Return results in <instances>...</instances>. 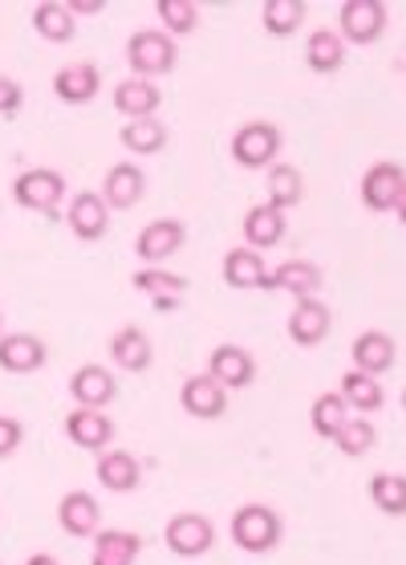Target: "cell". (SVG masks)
<instances>
[{
  "label": "cell",
  "mask_w": 406,
  "mask_h": 565,
  "mask_svg": "<svg viewBox=\"0 0 406 565\" xmlns=\"http://www.w3.org/2000/svg\"><path fill=\"white\" fill-rule=\"evenodd\" d=\"M179 62V45L171 33L163 29H139V33H130L127 41V65L135 77H163L171 74Z\"/></svg>",
  "instance_id": "obj_1"
},
{
  "label": "cell",
  "mask_w": 406,
  "mask_h": 565,
  "mask_svg": "<svg viewBox=\"0 0 406 565\" xmlns=\"http://www.w3.org/2000/svg\"><path fill=\"white\" fill-rule=\"evenodd\" d=\"M280 525L277 509H268V504H241L236 513H232V541L241 545L244 553H268L280 545Z\"/></svg>",
  "instance_id": "obj_2"
},
{
  "label": "cell",
  "mask_w": 406,
  "mask_h": 565,
  "mask_svg": "<svg viewBox=\"0 0 406 565\" xmlns=\"http://www.w3.org/2000/svg\"><path fill=\"white\" fill-rule=\"evenodd\" d=\"M280 147H285L280 127L277 122H265V118H253V122H244V127L232 135V159L248 171L273 168Z\"/></svg>",
  "instance_id": "obj_3"
},
{
  "label": "cell",
  "mask_w": 406,
  "mask_h": 565,
  "mask_svg": "<svg viewBox=\"0 0 406 565\" xmlns=\"http://www.w3.org/2000/svg\"><path fill=\"white\" fill-rule=\"evenodd\" d=\"M391 9L382 0H345L338 9V38L345 45H374L386 33Z\"/></svg>",
  "instance_id": "obj_4"
},
{
  "label": "cell",
  "mask_w": 406,
  "mask_h": 565,
  "mask_svg": "<svg viewBox=\"0 0 406 565\" xmlns=\"http://www.w3.org/2000/svg\"><path fill=\"white\" fill-rule=\"evenodd\" d=\"M13 200H17V207H25V212L50 216V212H57V204L65 200V175L53 168L21 171V175L13 180Z\"/></svg>",
  "instance_id": "obj_5"
},
{
  "label": "cell",
  "mask_w": 406,
  "mask_h": 565,
  "mask_svg": "<svg viewBox=\"0 0 406 565\" xmlns=\"http://www.w3.org/2000/svg\"><path fill=\"white\" fill-rule=\"evenodd\" d=\"M406 188V168L403 163H394V159H378V163H370L366 175H362V204L370 212H394L398 204V195Z\"/></svg>",
  "instance_id": "obj_6"
},
{
  "label": "cell",
  "mask_w": 406,
  "mask_h": 565,
  "mask_svg": "<svg viewBox=\"0 0 406 565\" xmlns=\"http://www.w3.org/2000/svg\"><path fill=\"white\" fill-rule=\"evenodd\" d=\"M167 550L175 557H203V553L216 545V529L203 513H175L163 529Z\"/></svg>",
  "instance_id": "obj_7"
},
{
  "label": "cell",
  "mask_w": 406,
  "mask_h": 565,
  "mask_svg": "<svg viewBox=\"0 0 406 565\" xmlns=\"http://www.w3.org/2000/svg\"><path fill=\"white\" fill-rule=\"evenodd\" d=\"M330 326H333V309L325 306L321 297H301V301L292 306L289 321H285L292 347H301V350L321 347V342L330 338Z\"/></svg>",
  "instance_id": "obj_8"
},
{
  "label": "cell",
  "mask_w": 406,
  "mask_h": 565,
  "mask_svg": "<svg viewBox=\"0 0 406 565\" xmlns=\"http://www.w3.org/2000/svg\"><path fill=\"white\" fill-rule=\"evenodd\" d=\"M179 407H183L191 419L212 424V419H224V415H228V391H224L207 371L191 374L188 383L179 386Z\"/></svg>",
  "instance_id": "obj_9"
},
{
  "label": "cell",
  "mask_w": 406,
  "mask_h": 565,
  "mask_svg": "<svg viewBox=\"0 0 406 565\" xmlns=\"http://www.w3.org/2000/svg\"><path fill=\"white\" fill-rule=\"evenodd\" d=\"M207 374L232 395V391H244V386L256 383V359L244 347H236V342H224V347L212 350Z\"/></svg>",
  "instance_id": "obj_10"
},
{
  "label": "cell",
  "mask_w": 406,
  "mask_h": 565,
  "mask_svg": "<svg viewBox=\"0 0 406 565\" xmlns=\"http://www.w3.org/2000/svg\"><path fill=\"white\" fill-rule=\"evenodd\" d=\"M98 195L106 200V207H118V212H127V207H135L142 195H147V171H142L139 163L122 159V163H115V168H106Z\"/></svg>",
  "instance_id": "obj_11"
},
{
  "label": "cell",
  "mask_w": 406,
  "mask_h": 565,
  "mask_svg": "<svg viewBox=\"0 0 406 565\" xmlns=\"http://www.w3.org/2000/svg\"><path fill=\"white\" fill-rule=\"evenodd\" d=\"M70 395H74L77 407H89V412H106V403H115L118 383L115 371H106L98 362H86L77 366L74 379H70Z\"/></svg>",
  "instance_id": "obj_12"
},
{
  "label": "cell",
  "mask_w": 406,
  "mask_h": 565,
  "mask_svg": "<svg viewBox=\"0 0 406 565\" xmlns=\"http://www.w3.org/2000/svg\"><path fill=\"white\" fill-rule=\"evenodd\" d=\"M65 224H70V232H74L77 241L94 245V241H101V236L110 232V207H106V200H101L98 192H77L74 200H70Z\"/></svg>",
  "instance_id": "obj_13"
},
{
  "label": "cell",
  "mask_w": 406,
  "mask_h": 565,
  "mask_svg": "<svg viewBox=\"0 0 406 565\" xmlns=\"http://www.w3.org/2000/svg\"><path fill=\"white\" fill-rule=\"evenodd\" d=\"M183 241H188V228H183V220H151L147 228L139 232V241H135V253H139V260H147V265H159V260H171L183 248Z\"/></svg>",
  "instance_id": "obj_14"
},
{
  "label": "cell",
  "mask_w": 406,
  "mask_h": 565,
  "mask_svg": "<svg viewBox=\"0 0 406 565\" xmlns=\"http://www.w3.org/2000/svg\"><path fill=\"white\" fill-rule=\"evenodd\" d=\"M65 436L70 444L82 451H101L110 448V439H115V424H110V415L106 412H89V407H74V412L65 415Z\"/></svg>",
  "instance_id": "obj_15"
},
{
  "label": "cell",
  "mask_w": 406,
  "mask_h": 565,
  "mask_svg": "<svg viewBox=\"0 0 406 565\" xmlns=\"http://www.w3.org/2000/svg\"><path fill=\"white\" fill-rule=\"evenodd\" d=\"M101 90V70L94 62H70L53 74V94L65 106H86L94 103Z\"/></svg>",
  "instance_id": "obj_16"
},
{
  "label": "cell",
  "mask_w": 406,
  "mask_h": 565,
  "mask_svg": "<svg viewBox=\"0 0 406 565\" xmlns=\"http://www.w3.org/2000/svg\"><path fill=\"white\" fill-rule=\"evenodd\" d=\"M110 103H115V110L127 122H135V118H154V110L163 106V90L154 86V82H147V77H122L115 86V94H110Z\"/></svg>",
  "instance_id": "obj_17"
},
{
  "label": "cell",
  "mask_w": 406,
  "mask_h": 565,
  "mask_svg": "<svg viewBox=\"0 0 406 565\" xmlns=\"http://www.w3.org/2000/svg\"><path fill=\"white\" fill-rule=\"evenodd\" d=\"M57 525L70 537H94L101 529V504L82 489L65 492L62 501H57Z\"/></svg>",
  "instance_id": "obj_18"
},
{
  "label": "cell",
  "mask_w": 406,
  "mask_h": 565,
  "mask_svg": "<svg viewBox=\"0 0 406 565\" xmlns=\"http://www.w3.org/2000/svg\"><path fill=\"white\" fill-rule=\"evenodd\" d=\"M321 285H325V273L313 265V260L292 257L277 269H268V289H280V294H292L297 301L301 297H318Z\"/></svg>",
  "instance_id": "obj_19"
},
{
  "label": "cell",
  "mask_w": 406,
  "mask_h": 565,
  "mask_svg": "<svg viewBox=\"0 0 406 565\" xmlns=\"http://www.w3.org/2000/svg\"><path fill=\"white\" fill-rule=\"evenodd\" d=\"M220 273H224V285L228 289H268V265L265 257L256 253V248L241 245V248H228L224 253V265H220Z\"/></svg>",
  "instance_id": "obj_20"
},
{
  "label": "cell",
  "mask_w": 406,
  "mask_h": 565,
  "mask_svg": "<svg viewBox=\"0 0 406 565\" xmlns=\"http://www.w3.org/2000/svg\"><path fill=\"white\" fill-rule=\"evenodd\" d=\"M350 359H354V371L382 379V374L394 366V359H398V347H394V338L386 334V330H366V334L354 338Z\"/></svg>",
  "instance_id": "obj_21"
},
{
  "label": "cell",
  "mask_w": 406,
  "mask_h": 565,
  "mask_svg": "<svg viewBox=\"0 0 406 565\" xmlns=\"http://www.w3.org/2000/svg\"><path fill=\"white\" fill-rule=\"evenodd\" d=\"M94 476L106 492H135L142 484V468L139 460L122 448H106L94 463Z\"/></svg>",
  "instance_id": "obj_22"
},
{
  "label": "cell",
  "mask_w": 406,
  "mask_h": 565,
  "mask_svg": "<svg viewBox=\"0 0 406 565\" xmlns=\"http://www.w3.org/2000/svg\"><path fill=\"white\" fill-rule=\"evenodd\" d=\"M139 553V533H130V529H98L94 533V550H89V565H135Z\"/></svg>",
  "instance_id": "obj_23"
},
{
  "label": "cell",
  "mask_w": 406,
  "mask_h": 565,
  "mask_svg": "<svg viewBox=\"0 0 406 565\" xmlns=\"http://www.w3.org/2000/svg\"><path fill=\"white\" fill-rule=\"evenodd\" d=\"M110 359H115L118 371H130V374L151 371V362H154L151 338L142 334L139 326H122V330L110 338Z\"/></svg>",
  "instance_id": "obj_24"
},
{
  "label": "cell",
  "mask_w": 406,
  "mask_h": 565,
  "mask_svg": "<svg viewBox=\"0 0 406 565\" xmlns=\"http://www.w3.org/2000/svg\"><path fill=\"white\" fill-rule=\"evenodd\" d=\"M45 359H50V350H45V342L33 334H9L0 338V371L9 374H33L45 366Z\"/></svg>",
  "instance_id": "obj_25"
},
{
  "label": "cell",
  "mask_w": 406,
  "mask_h": 565,
  "mask_svg": "<svg viewBox=\"0 0 406 565\" xmlns=\"http://www.w3.org/2000/svg\"><path fill=\"white\" fill-rule=\"evenodd\" d=\"M244 241L248 248L265 253V248H277L285 241V212L273 204H256L244 212Z\"/></svg>",
  "instance_id": "obj_26"
},
{
  "label": "cell",
  "mask_w": 406,
  "mask_h": 565,
  "mask_svg": "<svg viewBox=\"0 0 406 565\" xmlns=\"http://www.w3.org/2000/svg\"><path fill=\"white\" fill-rule=\"evenodd\" d=\"M345 50H350V45H345L333 29H313L309 41H304V65H309L313 74L330 77L345 65Z\"/></svg>",
  "instance_id": "obj_27"
},
{
  "label": "cell",
  "mask_w": 406,
  "mask_h": 565,
  "mask_svg": "<svg viewBox=\"0 0 406 565\" xmlns=\"http://www.w3.org/2000/svg\"><path fill=\"white\" fill-rule=\"evenodd\" d=\"M33 29L53 45H65L77 33V17L70 13L65 0H41V4H33Z\"/></svg>",
  "instance_id": "obj_28"
},
{
  "label": "cell",
  "mask_w": 406,
  "mask_h": 565,
  "mask_svg": "<svg viewBox=\"0 0 406 565\" xmlns=\"http://www.w3.org/2000/svg\"><path fill=\"white\" fill-rule=\"evenodd\" d=\"M167 127L159 122V118H135V122H122V130H118V142H122V151L139 154V159H147V154H159L167 147Z\"/></svg>",
  "instance_id": "obj_29"
},
{
  "label": "cell",
  "mask_w": 406,
  "mask_h": 565,
  "mask_svg": "<svg viewBox=\"0 0 406 565\" xmlns=\"http://www.w3.org/2000/svg\"><path fill=\"white\" fill-rule=\"evenodd\" d=\"M342 398L350 403V412H362V415H374L386 407V391L374 374H362V371H345L342 374Z\"/></svg>",
  "instance_id": "obj_30"
},
{
  "label": "cell",
  "mask_w": 406,
  "mask_h": 565,
  "mask_svg": "<svg viewBox=\"0 0 406 565\" xmlns=\"http://www.w3.org/2000/svg\"><path fill=\"white\" fill-rule=\"evenodd\" d=\"M345 419H350V403L342 398V391H321V395L313 398V407H309V424H313V431H318L321 439L338 436L345 427Z\"/></svg>",
  "instance_id": "obj_31"
},
{
  "label": "cell",
  "mask_w": 406,
  "mask_h": 565,
  "mask_svg": "<svg viewBox=\"0 0 406 565\" xmlns=\"http://www.w3.org/2000/svg\"><path fill=\"white\" fill-rule=\"evenodd\" d=\"M304 17H309V4H304V0H265V4H260V25H265V33H273V38H292V33L301 29Z\"/></svg>",
  "instance_id": "obj_32"
},
{
  "label": "cell",
  "mask_w": 406,
  "mask_h": 565,
  "mask_svg": "<svg viewBox=\"0 0 406 565\" xmlns=\"http://www.w3.org/2000/svg\"><path fill=\"white\" fill-rule=\"evenodd\" d=\"M370 501L386 516H406V476L374 472L370 476Z\"/></svg>",
  "instance_id": "obj_33"
},
{
  "label": "cell",
  "mask_w": 406,
  "mask_h": 565,
  "mask_svg": "<svg viewBox=\"0 0 406 565\" xmlns=\"http://www.w3.org/2000/svg\"><path fill=\"white\" fill-rule=\"evenodd\" d=\"M301 195H304V180L292 163H273L268 168V204L285 212V207L301 204Z\"/></svg>",
  "instance_id": "obj_34"
},
{
  "label": "cell",
  "mask_w": 406,
  "mask_h": 565,
  "mask_svg": "<svg viewBox=\"0 0 406 565\" xmlns=\"http://www.w3.org/2000/svg\"><path fill=\"white\" fill-rule=\"evenodd\" d=\"M154 13L163 21V33H171V38H188L200 29V4L195 0H154Z\"/></svg>",
  "instance_id": "obj_35"
},
{
  "label": "cell",
  "mask_w": 406,
  "mask_h": 565,
  "mask_svg": "<svg viewBox=\"0 0 406 565\" xmlns=\"http://www.w3.org/2000/svg\"><path fill=\"white\" fill-rule=\"evenodd\" d=\"M333 444H338V451H342V456L357 460V456L374 451V444H378V431H374V424H370L366 415H350L342 431L333 436Z\"/></svg>",
  "instance_id": "obj_36"
},
{
  "label": "cell",
  "mask_w": 406,
  "mask_h": 565,
  "mask_svg": "<svg viewBox=\"0 0 406 565\" xmlns=\"http://www.w3.org/2000/svg\"><path fill=\"white\" fill-rule=\"evenodd\" d=\"M130 285L139 289V294H147L154 301V297H183L191 289L188 277H179V273H163V269H142L130 277Z\"/></svg>",
  "instance_id": "obj_37"
},
{
  "label": "cell",
  "mask_w": 406,
  "mask_h": 565,
  "mask_svg": "<svg viewBox=\"0 0 406 565\" xmlns=\"http://www.w3.org/2000/svg\"><path fill=\"white\" fill-rule=\"evenodd\" d=\"M21 103H25V90H21V82H13V77L0 74V118H17Z\"/></svg>",
  "instance_id": "obj_38"
},
{
  "label": "cell",
  "mask_w": 406,
  "mask_h": 565,
  "mask_svg": "<svg viewBox=\"0 0 406 565\" xmlns=\"http://www.w3.org/2000/svg\"><path fill=\"white\" fill-rule=\"evenodd\" d=\"M21 439H25V427H21V419L0 415V460H4V456H13V451L21 448Z\"/></svg>",
  "instance_id": "obj_39"
},
{
  "label": "cell",
  "mask_w": 406,
  "mask_h": 565,
  "mask_svg": "<svg viewBox=\"0 0 406 565\" xmlns=\"http://www.w3.org/2000/svg\"><path fill=\"white\" fill-rule=\"evenodd\" d=\"M70 13H106V0H70Z\"/></svg>",
  "instance_id": "obj_40"
},
{
  "label": "cell",
  "mask_w": 406,
  "mask_h": 565,
  "mask_svg": "<svg viewBox=\"0 0 406 565\" xmlns=\"http://www.w3.org/2000/svg\"><path fill=\"white\" fill-rule=\"evenodd\" d=\"M151 306L159 309V313H171V309H179V297H154Z\"/></svg>",
  "instance_id": "obj_41"
},
{
  "label": "cell",
  "mask_w": 406,
  "mask_h": 565,
  "mask_svg": "<svg viewBox=\"0 0 406 565\" xmlns=\"http://www.w3.org/2000/svg\"><path fill=\"white\" fill-rule=\"evenodd\" d=\"M25 565H62V562H57L53 553H33V557H29Z\"/></svg>",
  "instance_id": "obj_42"
},
{
  "label": "cell",
  "mask_w": 406,
  "mask_h": 565,
  "mask_svg": "<svg viewBox=\"0 0 406 565\" xmlns=\"http://www.w3.org/2000/svg\"><path fill=\"white\" fill-rule=\"evenodd\" d=\"M394 212H398V220L406 224V188H403V195H398V204H394Z\"/></svg>",
  "instance_id": "obj_43"
},
{
  "label": "cell",
  "mask_w": 406,
  "mask_h": 565,
  "mask_svg": "<svg viewBox=\"0 0 406 565\" xmlns=\"http://www.w3.org/2000/svg\"><path fill=\"white\" fill-rule=\"evenodd\" d=\"M403 412H406V386H403Z\"/></svg>",
  "instance_id": "obj_44"
},
{
  "label": "cell",
  "mask_w": 406,
  "mask_h": 565,
  "mask_svg": "<svg viewBox=\"0 0 406 565\" xmlns=\"http://www.w3.org/2000/svg\"><path fill=\"white\" fill-rule=\"evenodd\" d=\"M0 326H4V318H0ZM0 338H4V334H0Z\"/></svg>",
  "instance_id": "obj_45"
}]
</instances>
